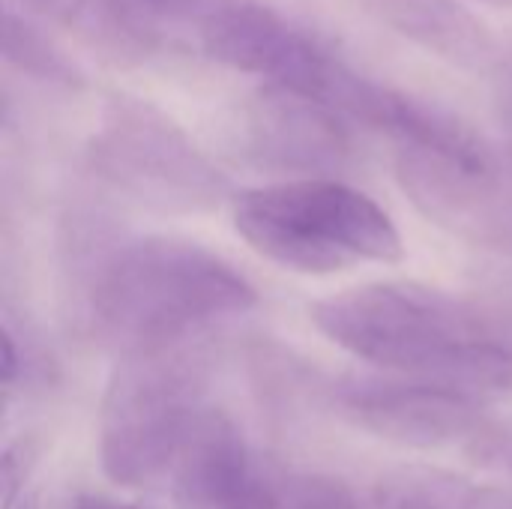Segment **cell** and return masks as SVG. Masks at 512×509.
Listing matches in <instances>:
<instances>
[{
    "label": "cell",
    "mask_w": 512,
    "mask_h": 509,
    "mask_svg": "<svg viewBox=\"0 0 512 509\" xmlns=\"http://www.w3.org/2000/svg\"><path fill=\"white\" fill-rule=\"evenodd\" d=\"M204 54L228 69L267 78L270 87L300 93L333 108L348 66L282 12L255 0H219L198 24Z\"/></svg>",
    "instance_id": "8992f818"
},
{
    "label": "cell",
    "mask_w": 512,
    "mask_h": 509,
    "mask_svg": "<svg viewBox=\"0 0 512 509\" xmlns=\"http://www.w3.org/2000/svg\"><path fill=\"white\" fill-rule=\"evenodd\" d=\"M276 509H357L354 495L324 477H291L279 480Z\"/></svg>",
    "instance_id": "4fadbf2b"
},
{
    "label": "cell",
    "mask_w": 512,
    "mask_h": 509,
    "mask_svg": "<svg viewBox=\"0 0 512 509\" xmlns=\"http://www.w3.org/2000/svg\"><path fill=\"white\" fill-rule=\"evenodd\" d=\"M0 45H3V60L36 81L57 84V87L84 84L81 69L63 54V48L54 45L27 15H21L12 6H3Z\"/></svg>",
    "instance_id": "7c38bea8"
},
{
    "label": "cell",
    "mask_w": 512,
    "mask_h": 509,
    "mask_svg": "<svg viewBox=\"0 0 512 509\" xmlns=\"http://www.w3.org/2000/svg\"><path fill=\"white\" fill-rule=\"evenodd\" d=\"M93 171L159 213H207L228 195V177L156 105L111 96L87 147Z\"/></svg>",
    "instance_id": "5b68a950"
},
{
    "label": "cell",
    "mask_w": 512,
    "mask_h": 509,
    "mask_svg": "<svg viewBox=\"0 0 512 509\" xmlns=\"http://www.w3.org/2000/svg\"><path fill=\"white\" fill-rule=\"evenodd\" d=\"M333 345L378 369L468 399L512 393V348L459 300L408 282H372L309 306Z\"/></svg>",
    "instance_id": "6da1fadb"
},
{
    "label": "cell",
    "mask_w": 512,
    "mask_h": 509,
    "mask_svg": "<svg viewBox=\"0 0 512 509\" xmlns=\"http://www.w3.org/2000/svg\"><path fill=\"white\" fill-rule=\"evenodd\" d=\"M381 18L411 42L459 66H486L498 45L483 21L456 0H378Z\"/></svg>",
    "instance_id": "30bf717a"
},
{
    "label": "cell",
    "mask_w": 512,
    "mask_h": 509,
    "mask_svg": "<svg viewBox=\"0 0 512 509\" xmlns=\"http://www.w3.org/2000/svg\"><path fill=\"white\" fill-rule=\"evenodd\" d=\"M75 509H144L135 507V504H117V501H108V498H81Z\"/></svg>",
    "instance_id": "2e32d148"
},
{
    "label": "cell",
    "mask_w": 512,
    "mask_h": 509,
    "mask_svg": "<svg viewBox=\"0 0 512 509\" xmlns=\"http://www.w3.org/2000/svg\"><path fill=\"white\" fill-rule=\"evenodd\" d=\"M204 363L186 345L123 354L102 402V471L147 486L168 468L198 420Z\"/></svg>",
    "instance_id": "277c9868"
},
{
    "label": "cell",
    "mask_w": 512,
    "mask_h": 509,
    "mask_svg": "<svg viewBox=\"0 0 512 509\" xmlns=\"http://www.w3.org/2000/svg\"><path fill=\"white\" fill-rule=\"evenodd\" d=\"M375 509H512V495L441 471H408L381 486Z\"/></svg>",
    "instance_id": "8fae6325"
},
{
    "label": "cell",
    "mask_w": 512,
    "mask_h": 509,
    "mask_svg": "<svg viewBox=\"0 0 512 509\" xmlns=\"http://www.w3.org/2000/svg\"><path fill=\"white\" fill-rule=\"evenodd\" d=\"M243 150L261 168L330 174L351 159V135L339 111L267 84L246 108Z\"/></svg>",
    "instance_id": "ba28073f"
},
{
    "label": "cell",
    "mask_w": 512,
    "mask_h": 509,
    "mask_svg": "<svg viewBox=\"0 0 512 509\" xmlns=\"http://www.w3.org/2000/svg\"><path fill=\"white\" fill-rule=\"evenodd\" d=\"M255 288L216 252L168 237L111 249L90 285V315L123 354L183 345L201 327L249 312Z\"/></svg>",
    "instance_id": "7a4b0ae2"
},
{
    "label": "cell",
    "mask_w": 512,
    "mask_h": 509,
    "mask_svg": "<svg viewBox=\"0 0 512 509\" xmlns=\"http://www.w3.org/2000/svg\"><path fill=\"white\" fill-rule=\"evenodd\" d=\"M342 411L366 432L417 450L447 447L480 429V405L423 381H348L336 390Z\"/></svg>",
    "instance_id": "52a82bcc"
},
{
    "label": "cell",
    "mask_w": 512,
    "mask_h": 509,
    "mask_svg": "<svg viewBox=\"0 0 512 509\" xmlns=\"http://www.w3.org/2000/svg\"><path fill=\"white\" fill-rule=\"evenodd\" d=\"M18 351H15V336L6 330L3 333V387H12L15 384V375H18Z\"/></svg>",
    "instance_id": "9a60e30c"
},
{
    "label": "cell",
    "mask_w": 512,
    "mask_h": 509,
    "mask_svg": "<svg viewBox=\"0 0 512 509\" xmlns=\"http://www.w3.org/2000/svg\"><path fill=\"white\" fill-rule=\"evenodd\" d=\"M234 228L252 252L306 276L342 273L360 261L399 264L405 258L402 234L387 210L366 192L327 177L240 192Z\"/></svg>",
    "instance_id": "3957f363"
},
{
    "label": "cell",
    "mask_w": 512,
    "mask_h": 509,
    "mask_svg": "<svg viewBox=\"0 0 512 509\" xmlns=\"http://www.w3.org/2000/svg\"><path fill=\"white\" fill-rule=\"evenodd\" d=\"M279 483L261 477L240 429L222 411H201L174 462L180 509H276Z\"/></svg>",
    "instance_id": "9c48e42d"
},
{
    "label": "cell",
    "mask_w": 512,
    "mask_h": 509,
    "mask_svg": "<svg viewBox=\"0 0 512 509\" xmlns=\"http://www.w3.org/2000/svg\"><path fill=\"white\" fill-rule=\"evenodd\" d=\"M24 483V468H21V459L15 453V447H9L0 459V486H3V495H0V504L3 509L15 507V498H18V489Z\"/></svg>",
    "instance_id": "5bb4252c"
}]
</instances>
